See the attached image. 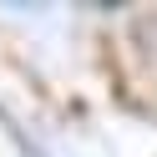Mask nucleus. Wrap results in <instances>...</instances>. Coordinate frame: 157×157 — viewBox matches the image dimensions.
Segmentation results:
<instances>
[]
</instances>
